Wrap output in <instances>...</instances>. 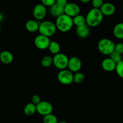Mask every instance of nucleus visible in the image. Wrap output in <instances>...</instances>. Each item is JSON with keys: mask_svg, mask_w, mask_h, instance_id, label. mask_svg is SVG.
I'll list each match as a JSON object with an SVG mask.
<instances>
[{"mask_svg": "<svg viewBox=\"0 0 123 123\" xmlns=\"http://www.w3.org/2000/svg\"><path fill=\"white\" fill-rule=\"evenodd\" d=\"M90 27H89L87 24H85L83 25L77 27L75 29V33L78 37L81 39L86 38L89 35L90 33Z\"/></svg>", "mask_w": 123, "mask_h": 123, "instance_id": "4468645a", "label": "nucleus"}, {"mask_svg": "<svg viewBox=\"0 0 123 123\" xmlns=\"http://www.w3.org/2000/svg\"><path fill=\"white\" fill-rule=\"evenodd\" d=\"M53 63L54 67L60 70L65 69L68 67L69 58L63 53H58L53 57Z\"/></svg>", "mask_w": 123, "mask_h": 123, "instance_id": "39448f33", "label": "nucleus"}, {"mask_svg": "<svg viewBox=\"0 0 123 123\" xmlns=\"http://www.w3.org/2000/svg\"><path fill=\"white\" fill-rule=\"evenodd\" d=\"M82 66L81 60L80 58L76 56H73L69 59L68 68L72 73H77L80 70Z\"/></svg>", "mask_w": 123, "mask_h": 123, "instance_id": "9b49d317", "label": "nucleus"}, {"mask_svg": "<svg viewBox=\"0 0 123 123\" xmlns=\"http://www.w3.org/2000/svg\"><path fill=\"white\" fill-rule=\"evenodd\" d=\"M57 27L55 23L50 21H44L41 22L39 28V32L41 35L49 37L55 33Z\"/></svg>", "mask_w": 123, "mask_h": 123, "instance_id": "7ed1b4c3", "label": "nucleus"}, {"mask_svg": "<svg viewBox=\"0 0 123 123\" xmlns=\"http://www.w3.org/2000/svg\"><path fill=\"white\" fill-rule=\"evenodd\" d=\"M43 123H58L57 118L53 113H50L43 117Z\"/></svg>", "mask_w": 123, "mask_h": 123, "instance_id": "5701e85b", "label": "nucleus"}, {"mask_svg": "<svg viewBox=\"0 0 123 123\" xmlns=\"http://www.w3.org/2000/svg\"><path fill=\"white\" fill-rule=\"evenodd\" d=\"M39 24L40 22H39L37 20L30 19L25 23V28L29 32H36L38 31Z\"/></svg>", "mask_w": 123, "mask_h": 123, "instance_id": "dca6fc26", "label": "nucleus"}, {"mask_svg": "<svg viewBox=\"0 0 123 123\" xmlns=\"http://www.w3.org/2000/svg\"><path fill=\"white\" fill-rule=\"evenodd\" d=\"M113 34L116 38L123 39V22H119L115 25L113 29Z\"/></svg>", "mask_w": 123, "mask_h": 123, "instance_id": "a211bd4d", "label": "nucleus"}, {"mask_svg": "<svg viewBox=\"0 0 123 123\" xmlns=\"http://www.w3.org/2000/svg\"><path fill=\"white\" fill-rule=\"evenodd\" d=\"M53 63V57L50 55H46L44 56L41 60V65L45 68H48L51 67Z\"/></svg>", "mask_w": 123, "mask_h": 123, "instance_id": "4be33fe9", "label": "nucleus"}, {"mask_svg": "<svg viewBox=\"0 0 123 123\" xmlns=\"http://www.w3.org/2000/svg\"><path fill=\"white\" fill-rule=\"evenodd\" d=\"M115 51L123 54V43H118L115 45Z\"/></svg>", "mask_w": 123, "mask_h": 123, "instance_id": "c85d7f7f", "label": "nucleus"}, {"mask_svg": "<svg viewBox=\"0 0 123 123\" xmlns=\"http://www.w3.org/2000/svg\"><path fill=\"white\" fill-rule=\"evenodd\" d=\"M47 7L42 4H38L36 5L33 10V15L35 19L37 21H42L45 18L47 15Z\"/></svg>", "mask_w": 123, "mask_h": 123, "instance_id": "1a4fd4ad", "label": "nucleus"}, {"mask_svg": "<svg viewBox=\"0 0 123 123\" xmlns=\"http://www.w3.org/2000/svg\"><path fill=\"white\" fill-rule=\"evenodd\" d=\"M101 67L106 71L112 72L115 70L117 63L110 57L106 58L102 61Z\"/></svg>", "mask_w": 123, "mask_h": 123, "instance_id": "ddd939ff", "label": "nucleus"}, {"mask_svg": "<svg viewBox=\"0 0 123 123\" xmlns=\"http://www.w3.org/2000/svg\"><path fill=\"white\" fill-rule=\"evenodd\" d=\"M55 3L57 4L58 5L60 6L65 7V6L68 3V0H56Z\"/></svg>", "mask_w": 123, "mask_h": 123, "instance_id": "7c9ffc66", "label": "nucleus"}, {"mask_svg": "<svg viewBox=\"0 0 123 123\" xmlns=\"http://www.w3.org/2000/svg\"><path fill=\"white\" fill-rule=\"evenodd\" d=\"M74 74L69 69H62L57 74V79L63 85H71L74 82Z\"/></svg>", "mask_w": 123, "mask_h": 123, "instance_id": "423d86ee", "label": "nucleus"}, {"mask_svg": "<svg viewBox=\"0 0 123 123\" xmlns=\"http://www.w3.org/2000/svg\"><path fill=\"white\" fill-rule=\"evenodd\" d=\"M53 110V106L48 101H41L39 103L36 105V112L43 117L52 113Z\"/></svg>", "mask_w": 123, "mask_h": 123, "instance_id": "0eeeda50", "label": "nucleus"}, {"mask_svg": "<svg viewBox=\"0 0 123 123\" xmlns=\"http://www.w3.org/2000/svg\"><path fill=\"white\" fill-rule=\"evenodd\" d=\"M117 75L121 79H123V60L117 64L115 68Z\"/></svg>", "mask_w": 123, "mask_h": 123, "instance_id": "a878e982", "label": "nucleus"}, {"mask_svg": "<svg viewBox=\"0 0 123 123\" xmlns=\"http://www.w3.org/2000/svg\"><path fill=\"white\" fill-rule=\"evenodd\" d=\"M115 43L112 40L107 38H103L98 43V49L101 54L109 55L115 51Z\"/></svg>", "mask_w": 123, "mask_h": 123, "instance_id": "20e7f679", "label": "nucleus"}, {"mask_svg": "<svg viewBox=\"0 0 123 123\" xmlns=\"http://www.w3.org/2000/svg\"><path fill=\"white\" fill-rule=\"evenodd\" d=\"M48 49L51 52V53L55 55V54L60 53V46L59 43L56 41H51L49 47H48Z\"/></svg>", "mask_w": 123, "mask_h": 123, "instance_id": "412c9836", "label": "nucleus"}, {"mask_svg": "<svg viewBox=\"0 0 123 123\" xmlns=\"http://www.w3.org/2000/svg\"><path fill=\"white\" fill-rule=\"evenodd\" d=\"M100 9L103 16H112L116 11L115 6L111 3H104Z\"/></svg>", "mask_w": 123, "mask_h": 123, "instance_id": "f8f14e48", "label": "nucleus"}, {"mask_svg": "<svg viewBox=\"0 0 123 123\" xmlns=\"http://www.w3.org/2000/svg\"><path fill=\"white\" fill-rule=\"evenodd\" d=\"M103 4V0H92V6L95 9H100Z\"/></svg>", "mask_w": 123, "mask_h": 123, "instance_id": "bb28decb", "label": "nucleus"}, {"mask_svg": "<svg viewBox=\"0 0 123 123\" xmlns=\"http://www.w3.org/2000/svg\"><path fill=\"white\" fill-rule=\"evenodd\" d=\"M35 45L38 49H46L48 48L49 45L51 42L49 37L39 34L35 39Z\"/></svg>", "mask_w": 123, "mask_h": 123, "instance_id": "6e6552de", "label": "nucleus"}, {"mask_svg": "<svg viewBox=\"0 0 123 123\" xmlns=\"http://www.w3.org/2000/svg\"><path fill=\"white\" fill-rule=\"evenodd\" d=\"M73 24H74V25H75L76 27L83 25L86 24V18H85L83 15H80V14H79V15H77V16L73 18Z\"/></svg>", "mask_w": 123, "mask_h": 123, "instance_id": "aec40b11", "label": "nucleus"}, {"mask_svg": "<svg viewBox=\"0 0 123 123\" xmlns=\"http://www.w3.org/2000/svg\"><path fill=\"white\" fill-rule=\"evenodd\" d=\"M49 13L54 17H59L64 14V7L55 3L49 7Z\"/></svg>", "mask_w": 123, "mask_h": 123, "instance_id": "f3484780", "label": "nucleus"}, {"mask_svg": "<svg viewBox=\"0 0 123 123\" xmlns=\"http://www.w3.org/2000/svg\"><path fill=\"white\" fill-rule=\"evenodd\" d=\"M103 16L100 9L92 8L87 12L85 17L86 24L90 27H97L101 23Z\"/></svg>", "mask_w": 123, "mask_h": 123, "instance_id": "f257e3e1", "label": "nucleus"}, {"mask_svg": "<svg viewBox=\"0 0 123 123\" xmlns=\"http://www.w3.org/2000/svg\"><path fill=\"white\" fill-rule=\"evenodd\" d=\"M24 112L27 116H31L36 112V105L33 103L27 104L24 107Z\"/></svg>", "mask_w": 123, "mask_h": 123, "instance_id": "6ab92c4d", "label": "nucleus"}, {"mask_svg": "<svg viewBox=\"0 0 123 123\" xmlns=\"http://www.w3.org/2000/svg\"><path fill=\"white\" fill-rule=\"evenodd\" d=\"M31 101L33 103H34L35 105H37L38 103H39L41 101V97H39V95H33L32 97H31Z\"/></svg>", "mask_w": 123, "mask_h": 123, "instance_id": "c756f323", "label": "nucleus"}, {"mask_svg": "<svg viewBox=\"0 0 123 123\" xmlns=\"http://www.w3.org/2000/svg\"><path fill=\"white\" fill-rule=\"evenodd\" d=\"M55 24L57 29L63 33L68 32L74 25L73 18L64 13L57 18Z\"/></svg>", "mask_w": 123, "mask_h": 123, "instance_id": "f03ea898", "label": "nucleus"}, {"mask_svg": "<svg viewBox=\"0 0 123 123\" xmlns=\"http://www.w3.org/2000/svg\"><path fill=\"white\" fill-rule=\"evenodd\" d=\"M58 123H68L67 121H60L58 122Z\"/></svg>", "mask_w": 123, "mask_h": 123, "instance_id": "72a5a7b5", "label": "nucleus"}, {"mask_svg": "<svg viewBox=\"0 0 123 123\" xmlns=\"http://www.w3.org/2000/svg\"><path fill=\"white\" fill-rule=\"evenodd\" d=\"M109 55H110L109 57L111 58V59H112V60H113V61L117 63V64L123 60L122 54H119V53H117V52L115 51L113 52V53H111Z\"/></svg>", "mask_w": 123, "mask_h": 123, "instance_id": "393cba45", "label": "nucleus"}, {"mask_svg": "<svg viewBox=\"0 0 123 123\" xmlns=\"http://www.w3.org/2000/svg\"><path fill=\"white\" fill-rule=\"evenodd\" d=\"M85 80V75L81 72H77L75 74H74V83H80L83 82Z\"/></svg>", "mask_w": 123, "mask_h": 123, "instance_id": "b1692460", "label": "nucleus"}, {"mask_svg": "<svg viewBox=\"0 0 123 123\" xmlns=\"http://www.w3.org/2000/svg\"><path fill=\"white\" fill-rule=\"evenodd\" d=\"M3 19H4V16H3V15L1 13H0V22L3 21Z\"/></svg>", "mask_w": 123, "mask_h": 123, "instance_id": "473e14b6", "label": "nucleus"}, {"mask_svg": "<svg viewBox=\"0 0 123 123\" xmlns=\"http://www.w3.org/2000/svg\"><path fill=\"white\" fill-rule=\"evenodd\" d=\"M81 3H84V4H87V3H89L91 0H79Z\"/></svg>", "mask_w": 123, "mask_h": 123, "instance_id": "2f4dec72", "label": "nucleus"}, {"mask_svg": "<svg viewBox=\"0 0 123 123\" xmlns=\"http://www.w3.org/2000/svg\"><path fill=\"white\" fill-rule=\"evenodd\" d=\"M1 26H0V32H1Z\"/></svg>", "mask_w": 123, "mask_h": 123, "instance_id": "f704fd0d", "label": "nucleus"}, {"mask_svg": "<svg viewBox=\"0 0 123 123\" xmlns=\"http://www.w3.org/2000/svg\"><path fill=\"white\" fill-rule=\"evenodd\" d=\"M0 60L4 64H10L13 60V55L9 51H3L0 53Z\"/></svg>", "mask_w": 123, "mask_h": 123, "instance_id": "2eb2a0df", "label": "nucleus"}, {"mask_svg": "<svg viewBox=\"0 0 123 123\" xmlns=\"http://www.w3.org/2000/svg\"><path fill=\"white\" fill-rule=\"evenodd\" d=\"M80 7L78 4L74 3H68L64 7V13L71 18L79 15Z\"/></svg>", "mask_w": 123, "mask_h": 123, "instance_id": "9d476101", "label": "nucleus"}, {"mask_svg": "<svg viewBox=\"0 0 123 123\" xmlns=\"http://www.w3.org/2000/svg\"><path fill=\"white\" fill-rule=\"evenodd\" d=\"M41 4L44 5L45 7H49L52 6L54 5L56 2V0H41Z\"/></svg>", "mask_w": 123, "mask_h": 123, "instance_id": "cd10ccee", "label": "nucleus"}]
</instances>
